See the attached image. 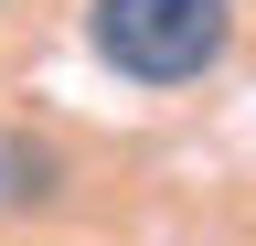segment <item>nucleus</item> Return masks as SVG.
Wrapping results in <instances>:
<instances>
[{"mask_svg":"<svg viewBox=\"0 0 256 246\" xmlns=\"http://www.w3.org/2000/svg\"><path fill=\"white\" fill-rule=\"evenodd\" d=\"M86 43L96 65L128 75V86H192L224 65V43H235V0H86Z\"/></svg>","mask_w":256,"mask_h":246,"instance_id":"obj_1","label":"nucleus"},{"mask_svg":"<svg viewBox=\"0 0 256 246\" xmlns=\"http://www.w3.org/2000/svg\"><path fill=\"white\" fill-rule=\"evenodd\" d=\"M54 182H64L54 139H22V129H0V203H43Z\"/></svg>","mask_w":256,"mask_h":246,"instance_id":"obj_2","label":"nucleus"}]
</instances>
